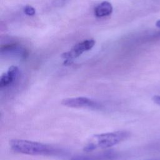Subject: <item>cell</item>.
Instances as JSON below:
<instances>
[{
    "label": "cell",
    "mask_w": 160,
    "mask_h": 160,
    "mask_svg": "<svg viewBox=\"0 0 160 160\" xmlns=\"http://www.w3.org/2000/svg\"><path fill=\"white\" fill-rule=\"evenodd\" d=\"M129 136V132L126 131H118L96 134L84 148V151L88 152L98 148L106 149L111 148L125 141Z\"/></svg>",
    "instance_id": "1"
},
{
    "label": "cell",
    "mask_w": 160,
    "mask_h": 160,
    "mask_svg": "<svg viewBox=\"0 0 160 160\" xmlns=\"http://www.w3.org/2000/svg\"><path fill=\"white\" fill-rule=\"evenodd\" d=\"M11 148L16 152L28 155H45L54 152L52 147L38 142L14 139L10 141Z\"/></svg>",
    "instance_id": "2"
},
{
    "label": "cell",
    "mask_w": 160,
    "mask_h": 160,
    "mask_svg": "<svg viewBox=\"0 0 160 160\" xmlns=\"http://www.w3.org/2000/svg\"><path fill=\"white\" fill-rule=\"evenodd\" d=\"M95 42V41L92 39H86L75 45L70 51L64 52L62 54V58L65 59L64 64L65 65L71 64L73 59L79 57L84 52L91 49Z\"/></svg>",
    "instance_id": "3"
},
{
    "label": "cell",
    "mask_w": 160,
    "mask_h": 160,
    "mask_svg": "<svg viewBox=\"0 0 160 160\" xmlns=\"http://www.w3.org/2000/svg\"><path fill=\"white\" fill-rule=\"evenodd\" d=\"M61 104L65 106L74 108H97L99 107L98 102L87 97H76L64 99L61 101Z\"/></svg>",
    "instance_id": "4"
},
{
    "label": "cell",
    "mask_w": 160,
    "mask_h": 160,
    "mask_svg": "<svg viewBox=\"0 0 160 160\" xmlns=\"http://www.w3.org/2000/svg\"><path fill=\"white\" fill-rule=\"evenodd\" d=\"M20 71L18 67L11 66L8 71L3 73L0 78V88H4L11 86L19 78Z\"/></svg>",
    "instance_id": "5"
},
{
    "label": "cell",
    "mask_w": 160,
    "mask_h": 160,
    "mask_svg": "<svg viewBox=\"0 0 160 160\" xmlns=\"http://www.w3.org/2000/svg\"><path fill=\"white\" fill-rule=\"evenodd\" d=\"M117 157L115 152L108 151L93 154L77 155L73 156L71 160H113Z\"/></svg>",
    "instance_id": "6"
},
{
    "label": "cell",
    "mask_w": 160,
    "mask_h": 160,
    "mask_svg": "<svg viewBox=\"0 0 160 160\" xmlns=\"http://www.w3.org/2000/svg\"><path fill=\"white\" fill-rule=\"evenodd\" d=\"M112 12V6L108 1H104L99 4L94 9V14L96 17L102 18L110 15Z\"/></svg>",
    "instance_id": "7"
},
{
    "label": "cell",
    "mask_w": 160,
    "mask_h": 160,
    "mask_svg": "<svg viewBox=\"0 0 160 160\" xmlns=\"http://www.w3.org/2000/svg\"><path fill=\"white\" fill-rule=\"evenodd\" d=\"M1 53L17 56L24 58L26 56V51L21 49L15 44H11L1 48Z\"/></svg>",
    "instance_id": "8"
},
{
    "label": "cell",
    "mask_w": 160,
    "mask_h": 160,
    "mask_svg": "<svg viewBox=\"0 0 160 160\" xmlns=\"http://www.w3.org/2000/svg\"><path fill=\"white\" fill-rule=\"evenodd\" d=\"M24 12L28 16H34L36 13L35 9L31 6H26L24 9Z\"/></svg>",
    "instance_id": "9"
},
{
    "label": "cell",
    "mask_w": 160,
    "mask_h": 160,
    "mask_svg": "<svg viewBox=\"0 0 160 160\" xmlns=\"http://www.w3.org/2000/svg\"><path fill=\"white\" fill-rule=\"evenodd\" d=\"M152 101L156 104H158V106H160V96L159 95H156V96H154L152 98Z\"/></svg>",
    "instance_id": "10"
},
{
    "label": "cell",
    "mask_w": 160,
    "mask_h": 160,
    "mask_svg": "<svg viewBox=\"0 0 160 160\" xmlns=\"http://www.w3.org/2000/svg\"><path fill=\"white\" fill-rule=\"evenodd\" d=\"M156 27H158V28L160 29V20H158V21L156 22Z\"/></svg>",
    "instance_id": "11"
},
{
    "label": "cell",
    "mask_w": 160,
    "mask_h": 160,
    "mask_svg": "<svg viewBox=\"0 0 160 160\" xmlns=\"http://www.w3.org/2000/svg\"><path fill=\"white\" fill-rule=\"evenodd\" d=\"M149 160H160V159H149Z\"/></svg>",
    "instance_id": "12"
}]
</instances>
